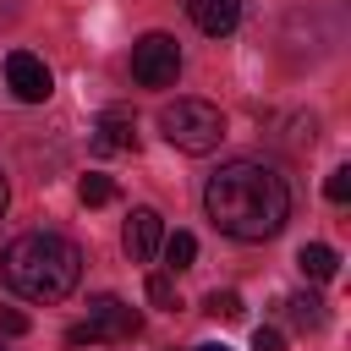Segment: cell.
<instances>
[{
    "mask_svg": "<svg viewBox=\"0 0 351 351\" xmlns=\"http://www.w3.org/2000/svg\"><path fill=\"white\" fill-rule=\"evenodd\" d=\"M203 208H208V219L225 236H236V241H269L291 219V186H285L280 170H269L258 159H230V165H219L208 176Z\"/></svg>",
    "mask_w": 351,
    "mask_h": 351,
    "instance_id": "cell-1",
    "label": "cell"
},
{
    "mask_svg": "<svg viewBox=\"0 0 351 351\" xmlns=\"http://www.w3.org/2000/svg\"><path fill=\"white\" fill-rule=\"evenodd\" d=\"M0 274L27 302H66L82 280V247L55 230H27L0 252Z\"/></svg>",
    "mask_w": 351,
    "mask_h": 351,
    "instance_id": "cell-2",
    "label": "cell"
},
{
    "mask_svg": "<svg viewBox=\"0 0 351 351\" xmlns=\"http://www.w3.org/2000/svg\"><path fill=\"white\" fill-rule=\"evenodd\" d=\"M159 132L181 154H214L219 137H225V115L208 99H176V104L159 110Z\"/></svg>",
    "mask_w": 351,
    "mask_h": 351,
    "instance_id": "cell-3",
    "label": "cell"
},
{
    "mask_svg": "<svg viewBox=\"0 0 351 351\" xmlns=\"http://www.w3.org/2000/svg\"><path fill=\"white\" fill-rule=\"evenodd\" d=\"M176 71H181V49H176L170 33H143V38L132 44V77H137L143 88H170Z\"/></svg>",
    "mask_w": 351,
    "mask_h": 351,
    "instance_id": "cell-4",
    "label": "cell"
},
{
    "mask_svg": "<svg viewBox=\"0 0 351 351\" xmlns=\"http://www.w3.org/2000/svg\"><path fill=\"white\" fill-rule=\"evenodd\" d=\"M5 88H11L22 104H44V99L55 93V77H49V66H44L33 49H11V55H5Z\"/></svg>",
    "mask_w": 351,
    "mask_h": 351,
    "instance_id": "cell-5",
    "label": "cell"
},
{
    "mask_svg": "<svg viewBox=\"0 0 351 351\" xmlns=\"http://www.w3.org/2000/svg\"><path fill=\"white\" fill-rule=\"evenodd\" d=\"M137 324H143V318H137V307H126V302H121V296H110V291L88 302V335H93V340H132V335H137Z\"/></svg>",
    "mask_w": 351,
    "mask_h": 351,
    "instance_id": "cell-6",
    "label": "cell"
},
{
    "mask_svg": "<svg viewBox=\"0 0 351 351\" xmlns=\"http://www.w3.org/2000/svg\"><path fill=\"white\" fill-rule=\"evenodd\" d=\"M121 241H126V252H132L137 263H148V258L159 252V241H165V214H159V208H132Z\"/></svg>",
    "mask_w": 351,
    "mask_h": 351,
    "instance_id": "cell-7",
    "label": "cell"
},
{
    "mask_svg": "<svg viewBox=\"0 0 351 351\" xmlns=\"http://www.w3.org/2000/svg\"><path fill=\"white\" fill-rule=\"evenodd\" d=\"M126 148H137V121H132V110L115 104L93 126V154H126Z\"/></svg>",
    "mask_w": 351,
    "mask_h": 351,
    "instance_id": "cell-8",
    "label": "cell"
},
{
    "mask_svg": "<svg viewBox=\"0 0 351 351\" xmlns=\"http://www.w3.org/2000/svg\"><path fill=\"white\" fill-rule=\"evenodd\" d=\"M186 16L197 22V33L225 38V33H236V22H241V0H186Z\"/></svg>",
    "mask_w": 351,
    "mask_h": 351,
    "instance_id": "cell-9",
    "label": "cell"
},
{
    "mask_svg": "<svg viewBox=\"0 0 351 351\" xmlns=\"http://www.w3.org/2000/svg\"><path fill=\"white\" fill-rule=\"evenodd\" d=\"M296 269H302L307 280H335V274H340V252L324 247V241H307V247L296 252Z\"/></svg>",
    "mask_w": 351,
    "mask_h": 351,
    "instance_id": "cell-10",
    "label": "cell"
},
{
    "mask_svg": "<svg viewBox=\"0 0 351 351\" xmlns=\"http://www.w3.org/2000/svg\"><path fill=\"white\" fill-rule=\"evenodd\" d=\"M159 252H165V269L181 274V269H192V258H197V236H192V230H170V236L159 241Z\"/></svg>",
    "mask_w": 351,
    "mask_h": 351,
    "instance_id": "cell-11",
    "label": "cell"
},
{
    "mask_svg": "<svg viewBox=\"0 0 351 351\" xmlns=\"http://www.w3.org/2000/svg\"><path fill=\"white\" fill-rule=\"evenodd\" d=\"M285 313H291V324H296V329H318V324H324V302H318L313 291L285 296Z\"/></svg>",
    "mask_w": 351,
    "mask_h": 351,
    "instance_id": "cell-12",
    "label": "cell"
},
{
    "mask_svg": "<svg viewBox=\"0 0 351 351\" xmlns=\"http://www.w3.org/2000/svg\"><path fill=\"white\" fill-rule=\"evenodd\" d=\"M203 313H208V318L236 324V318H247V302H241L236 291H208V296H203Z\"/></svg>",
    "mask_w": 351,
    "mask_h": 351,
    "instance_id": "cell-13",
    "label": "cell"
},
{
    "mask_svg": "<svg viewBox=\"0 0 351 351\" xmlns=\"http://www.w3.org/2000/svg\"><path fill=\"white\" fill-rule=\"evenodd\" d=\"M77 197H82L88 208H99V203H110V197H115V181L93 170V176H82V181H77Z\"/></svg>",
    "mask_w": 351,
    "mask_h": 351,
    "instance_id": "cell-14",
    "label": "cell"
},
{
    "mask_svg": "<svg viewBox=\"0 0 351 351\" xmlns=\"http://www.w3.org/2000/svg\"><path fill=\"white\" fill-rule=\"evenodd\" d=\"M324 197H329V203H346V197H351V165H335V170H329Z\"/></svg>",
    "mask_w": 351,
    "mask_h": 351,
    "instance_id": "cell-15",
    "label": "cell"
},
{
    "mask_svg": "<svg viewBox=\"0 0 351 351\" xmlns=\"http://www.w3.org/2000/svg\"><path fill=\"white\" fill-rule=\"evenodd\" d=\"M148 302L154 307H176V280L170 274H148Z\"/></svg>",
    "mask_w": 351,
    "mask_h": 351,
    "instance_id": "cell-16",
    "label": "cell"
},
{
    "mask_svg": "<svg viewBox=\"0 0 351 351\" xmlns=\"http://www.w3.org/2000/svg\"><path fill=\"white\" fill-rule=\"evenodd\" d=\"M252 351H285V335L263 324V329H252Z\"/></svg>",
    "mask_w": 351,
    "mask_h": 351,
    "instance_id": "cell-17",
    "label": "cell"
},
{
    "mask_svg": "<svg viewBox=\"0 0 351 351\" xmlns=\"http://www.w3.org/2000/svg\"><path fill=\"white\" fill-rule=\"evenodd\" d=\"M0 335H27V313H16V307H0Z\"/></svg>",
    "mask_w": 351,
    "mask_h": 351,
    "instance_id": "cell-18",
    "label": "cell"
},
{
    "mask_svg": "<svg viewBox=\"0 0 351 351\" xmlns=\"http://www.w3.org/2000/svg\"><path fill=\"white\" fill-rule=\"evenodd\" d=\"M192 351H230V346H219V340H208V346H192Z\"/></svg>",
    "mask_w": 351,
    "mask_h": 351,
    "instance_id": "cell-19",
    "label": "cell"
},
{
    "mask_svg": "<svg viewBox=\"0 0 351 351\" xmlns=\"http://www.w3.org/2000/svg\"><path fill=\"white\" fill-rule=\"evenodd\" d=\"M5 197H11V192H5V176H0V214H5Z\"/></svg>",
    "mask_w": 351,
    "mask_h": 351,
    "instance_id": "cell-20",
    "label": "cell"
},
{
    "mask_svg": "<svg viewBox=\"0 0 351 351\" xmlns=\"http://www.w3.org/2000/svg\"><path fill=\"white\" fill-rule=\"evenodd\" d=\"M0 351H5V346H0Z\"/></svg>",
    "mask_w": 351,
    "mask_h": 351,
    "instance_id": "cell-21",
    "label": "cell"
}]
</instances>
